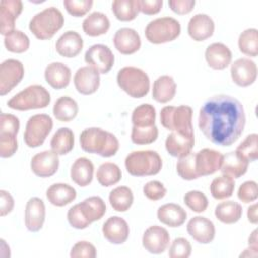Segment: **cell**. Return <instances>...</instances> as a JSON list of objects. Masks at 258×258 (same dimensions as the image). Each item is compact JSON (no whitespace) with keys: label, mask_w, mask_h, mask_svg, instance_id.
Returning <instances> with one entry per match:
<instances>
[{"label":"cell","mask_w":258,"mask_h":258,"mask_svg":"<svg viewBox=\"0 0 258 258\" xmlns=\"http://www.w3.org/2000/svg\"><path fill=\"white\" fill-rule=\"evenodd\" d=\"M176 93V84L171 76L163 75L158 77L152 86V98L161 104L168 103Z\"/></svg>","instance_id":"cell-29"},{"label":"cell","mask_w":258,"mask_h":258,"mask_svg":"<svg viewBox=\"0 0 258 258\" xmlns=\"http://www.w3.org/2000/svg\"><path fill=\"white\" fill-rule=\"evenodd\" d=\"M82 27L87 35L95 37L107 33L110 28V20L106 14L95 11L84 19Z\"/></svg>","instance_id":"cell-33"},{"label":"cell","mask_w":258,"mask_h":258,"mask_svg":"<svg viewBox=\"0 0 258 258\" xmlns=\"http://www.w3.org/2000/svg\"><path fill=\"white\" fill-rule=\"evenodd\" d=\"M4 45L6 49L13 53L25 52L30 45L28 36L21 30L14 29L4 37Z\"/></svg>","instance_id":"cell-43"},{"label":"cell","mask_w":258,"mask_h":258,"mask_svg":"<svg viewBox=\"0 0 258 258\" xmlns=\"http://www.w3.org/2000/svg\"><path fill=\"white\" fill-rule=\"evenodd\" d=\"M74 85L82 95L94 94L100 86V73L91 66L81 67L75 73Z\"/></svg>","instance_id":"cell-17"},{"label":"cell","mask_w":258,"mask_h":258,"mask_svg":"<svg viewBox=\"0 0 258 258\" xmlns=\"http://www.w3.org/2000/svg\"><path fill=\"white\" fill-rule=\"evenodd\" d=\"M49 103V92L40 85H31L14 95L7 102V106L13 110L27 111L45 108Z\"/></svg>","instance_id":"cell-6"},{"label":"cell","mask_w":258,"mask_h":258,"mask_svg":"<svg viewBox=\"0 0 258 258\" xmlns=\"http://www.w3.org/2000/svg\"><path fill=\"white\" fill-rule=\"evenodd\" d=\"M165 186L158 180H150L143 186L144 196L151 201L161 200L166 195Z\"/></svg>","instance_id":"cell-53"},{"label":"cell","mask_w":258,"mask_h":258,"mask_svg":"<svg viewBox=\"0 0 258 258\" xmlns=\"http://www.w3.org/2000/svg\"><path fill=\"white\" fill-rule=\"evenodd\" d=\"M115 48L122 54H133L141 46V38L133 28L122 27L118 29L113 37Z\"/></svg>","instance_id":"cell-20"},{"label":"cell","mask_w":258,"mask_h":258,"mask_svg":"<svg viewBox=\"0 0 258 258\" xmlns=\"http://www.w3.org/2000/svg\"><path fill=\"white\" fill-rule=\"evenodd\" d=\"M158 137V128L154 125L147 128L132 127L131 141L137 145L153 143Z\"/></svg>","instance_id":"cell-45"},{"label":"cell","mask_w":258,"mask_h":258,"mask_svg":"<svg viewBox=\"0 0 258 258\" xmlns=\"http://www.w3.org/2000/svg\"><path fill=\"white\" fill-rule=\"evenodd\" d=\"M191 119L192 109L189 106H165L160 111L161 125L165 129L173 132L195 135Z\"/></svg>","instance_id":"cell-7"},{"label":"cell","mask_w":258,"mask_h":258,"mask_svg":"<svg viewBox=\"0 0 258 258\" xmlns=\"http://www.w3.org/2000/svg\"><path fill=\"white\" fill-rule=\"evenodd\" d=\"M258 190L257 182L254 180H247L242 183L238 189V198L243 203H251L257 200Z\"/></svg>","instance_id":"cell-52"},{"label":"cell","mask_w":258,"mask_h":258,"mask_svg":"<svg viewBox=\"0 0 258 258\" xmlns=\"http://www.w3.org/2000/svg\"><path fill=\"white\" fill-rule=\"evenodd\" d=\"M0 216L4 217L6 215H8L9 213H11V211L14 208V200L12 198V196L4 190L1 189L0 190Z\"/></svg>","instance_id":"cell-57"},{"label":"cell","mask_w":258,"mask_h":258,"mask_svg":"<svg viewBox=\"0 0 258 258\" xmlns=\"http://www.w3.org/2000/svg\"><path fill=\"white\" fill-rule=\"evenodd\" d=\"M248 244L251 247H255L258 248V239H257V230H254L252 232V234L250 235L249 239H248Z\"/></svg>","instance_id":"cell-60"},{"label":"cell","mask_w":258,"mask_h":258,"mask_svg":"<svg viewBox=\"0 0 258 258\" xmlns=\"http://www.w3.org/2000/svg\"><path fill=\"white\" fill-rule=\"evenodd\" d=\"M139 12L146 15L157 14L163 5L162 0H137Z\"/></svg>","instance_id":"cell-55"},{"label":"cell","mask_w":258,"mask_h":258,"mask_svg":"<svg viewBox=\"0 0 258 258\" xmlns=\"http://www.w3.org/2000/svg\"><path fill=\"white\" fill-rule=\"evenodd\" d=\"M84 41L82 36L74 30H68L62 33L55 42L57 53L63 57H75L83 49Z\"/></svg>","instance_id":"cell-24"},{"label":"cell","mask_w":258,"mask_h":258,"mask_svg":"<svg viewBox=\"0 0 258 258\" xmlns=\"http://www.w3.org/2000/svg\"><path fill=\"white\" fill-rule=\"evenodd\" d=\"M215 31V23L212 17L205 13L194 15L187 24L188 35L196 41H204L210 38Z\"/></svg>","instance_id":"cell-22"},{"label":"cell","mask_w":258,"mask_h":258,"mask_svg":"<svg viewBox=\"0 0 258 258\" xmlns=\"http://www.w3.org/2000/svg\"><path fill=\"white\" fill-rule=\"evenodd\" d=\"M231 78L239 87H248L257 79V66L247 57L238 58L231 64Z\"/></svg>","instance_id":"cell-15"},{"label":"cell","mask_w":258,"mask_h":258,"mask_svg":"<svg viewBox=\"0 0 258 258\" xmlns=\"http://www.w3.org/2000/svg\"><path fill=\"white\" fill-rule=\"evenodd\" d=\"M185 210L174 203H168L160 206L157 210V219L164 225L171 228L180 227L186 220Z\"/></svg>","instance_id":"cell-27"},{"label":"cell","mask_w":258,"mask_h":258,"mask_svg":"<svg viewBox=\"0 0 258 258\" xmlns=\"http://www.w3.org/2000/svg\"><path fill=\"white\" fill-rule=\"evenodd\" d=\"M224 155L211 148L195 152V169L198 177L211 175L220 170Z\"/></svg>","instance_id":"cell-12"},{"label":"cell","mask_w":258,"mask_h":258,"mask_svg":"<svg viewBox=\"0 0 258 258\" xmlns=\"http://www.w3.org/2000/svg\"><path fill=\"white\" fill-rule=\"evenodd\" d=\"M85 61L95 68L100 74H107L112 69L115 57L109 46L105 44H94L85 53Z\"/></svg>","instance_id":"cell-11"},{"label":"cell","mask_w":258,"mask_h":258,"mask_svg":"<svg viewBox=\"0 0 258 258\" xmlns=\"http://www.w3.org/2000/svg\"><path fill=\"white\" fill-rule=\"evenodd\" d=\"M78 206L82 215L90 225L103 218L106 213V204L104 200L98 196L87 198L79 203Z\"/></svg>","instance_id":"cell-32"},{"label":"cell","mask_w":258,"mask_h":258,"mask_svg":"<svg viewBox=\"0 0 258 258\" xmlns=\"http://www.w3.org/2000/svg\"><path fill=\"white\" fill-rule=\"evenodd\" d=\"M257 255H258V248L249 246V248L245 249V251L240 254V257H256Z\"/></svg>","instance_id":"cell-59"},{"label":"cell","mask_w":258,"mask_h":258,"mask_svg":"<svg viewBox=\"0 0 258 258\" xmlns=\"http://www.w3.org/2000/svg\"><path fill=\"white\" fill-rule=\"evenodd\" d=\"M184 204L196 213H203L207 210L209 201L206 195L200 190H189L183 197Z\"/></svg>","instance_id":"cell-47"},{"label":"cell","mask_w":258,"mask_h":258,"mask_svg":"<svg viewBox=\"0 0 258 258\" xmlns=\"http://www.w3.org/2000/svg\"><path fill=\"white\" fill-rule=\"evenodd\" d=\"M195 145V135H187L179 132H171L165 140V148L167 152L173 156L180 158L191 152Z\"/></svg>","instance_id":"cell-23"},{"label":"cell","mask_w":258,"mask_h":258,"mask_svg":"<svg viewBox=\"0 0 258 258\" xmlns=\"http://www.w3.org/2000/svg\"><path fill=\"white\" fill-rule=\"evenodd\" d=\"M112 11L118 20L131 21L139 13L137 0H114Z\"/></svg>","instance_id":"cell-40"},{"label":"cell","mask_w":258,"mask_h":258,"mask_svg":"<svg viewBox=\"0 0 258 258\" xmlns=\"http://www.w3.org/2000/svg\"><path fill=\"white\" fill-rule=\"evenodd\" d=\"M76 189L67 183H53L46 189L48 202L56 207H63L75 201Z\"/></svg>","instance_id":"cell-31"},{"label":"cell","mask_w":258,"mask_h":258,"mask_svg":"<svg viewBox=\"0 0 258 258\" xmlns=\"http://www.w3.org/2000/svg\"><path fill=\"white\" fill-rule=\"evenodd\" d=\"M195 0H169L168 5L170 9L180 15L189 13L195 7Z\"/></svg>","instance_id":"cell-56"},{"label":"cell","mask_w":258,"mask_h":258,"mask_svg":"<svg viewBox=\"0 0 258 258\" xmlns=\"http://www.w3.org/2000/svg\"><path fill=\"white\" fill-rule=\"evenodd\" d=\"M17 134L11 132L0 131V156L8 158L14 155L18 148Z\"/></svg>","instance_id":"cell-48"},{"label":"cell","mask_w":258,"mask_h":258,"mask_svg":"<svg viewBox=\"0 0 258 258\" xmlns=\"http://www.w3.org/2000/svg\"><path fill=\"white\" fill-rule=\"evenodd\" d=\"M125 167L133 176L155 175L161 170L162 159L156 151L136 150L126 156Z\"/></svg>","instance_id":"cell-4"},{"label":"cell","mask_w":258,"mask_h":258,"mask_svg":"<svg viewBox=\"0 0 258 258\" xmlns=\"http://www.w3.org/2000/svg\"><path fill=\"white\" fill-rule=\"evenodd\" d=\"M96 177L98 182L105 187L112 186L121 180L122 172L120 167L113 162H104L97 169Z\"/></svg>","instance_id":"cell-38"},{"label":"cell","mask_w":258,"mask_h":258,"mask_svg":"<svg viewBox=\"0 0 258 258\" xmlns=\"http://www.w3.org/2000/svg\"><path fill=\"white\" fill-rule=\"evenodd\" d=\"M177 174L184 180H194L199 178L195 169V152L178 158L176 163Z\"/></svg>","instance_id":"cell-46"},{"label":"cell","mask_w":258,"mask_h":258,"mask_svg":"<svg viewBox=\"0 0 258 258\" xmlns=\"http://www.w3.org/2000/svg\"><path fill=\"white\" fill-rule=\"evenodd\" d=\"M181 31L180 23L173 17L165 16L151 20L145 27V37L153 44H161L176 39Z\"/></svg>","instance_id":"cell-8"},{"label":"cell","mask_w":258,"mask_h":258,"mask_svg":"<svg viewBox=\"0 0 258 258\" xmlns=\"http://www.w3.org/2000/svg\"><path fill=\"white\" fill-rule=\"evenodd\" d=\"M205 58L212 69L224 70L232 61V52L226 44L222 42H214L206 48Z\"/></svg>","instance_id":"cell-25"},{"label":"cell","mask_w":258,"mask_h":258,"mask_svg":"<svg viewBox=\"0 0 258 258\" xmlns=\"http://www.w3.org/2000/svg\"><path fill=\"white\" fill-rule=\"evenodd\" d=\"M23 4L20 0L0 1V31L2 35H7L15 28V20L21 14Z\"/></svg>","instance_id":"cell-19"},{"label":"cell","mask_w":258,"mask_h":258,"mask_svg":"<svg viewBox=\"0 0 258 258\" xmlns=\"http://www.w3.org/2000/svg\"><path fill=\"white\" fill-rule=\"evenodd\" d=\"M75 136L74 132L67 127H61L56 130L50 140V147L58 155H64L71 152L74 148Z\"/></svg>","instance_id":"cell-36"},{"label":"cell","mask_w":258,"mask_h":258,"mask_svg":"<svg viewBox=\"0 0 258 258\" xmlns=\"http://www.w3.org/2000/svg\"><path fill=\"white\" fill-rule=\"evenodd\" d=\"M248 166L249 161L235 150L224 155L220 170L223 174L232 178H239L247 172Z\"/></svg>","instance_id":"cell-28"},{"label":"cell","mask_w":258,"mask_h":258,"mask_svg":"<svg viewBox=\"0 0 258 258\" xmlns=\"http://www.w3.org/2000/svg\"><path fill=\"white\" fill-rule=\"evenodd\" d=\"M24 67L21 61L8 58L0 64V95L4 96L14 89L23 79Z\"/></svg>","instance_id":"cell-10"},{"label":"cell","mask_w":258,"mask_h":258,"mask_svg":"<svg viewBox=\"0 0 258 258\" xmlns=\"http://www.w3.org/2000/svg\"><path fill=\"white\" fill-rule=\"evenodd\" d=\"M170 242V236L167 230L160 226H150L145 230L142 236V246L151 254L163 253Z\"/></svg>","instance_id":"cell-13"},{"label":"cell","mask_w":258,"mask_h":258,"mask_svg":"<svg viewBox=\"0 0 258 258\" xmlns=\"http://www.w3.org/2000/svg\"><path fill=\"white\" fill-rule=\"evenodd\" d=\"M155 108L150 104H142L133 110L131 121L134 127L147 128L155 125Z\"/></svg>","instance_id":"cell-39"},{"label":"cell","mask_w":258,"mask_h":258,"mask_svg":"<svg viewBox=\"0 0 258 258\" xmlns=\"http://www.w3.org/2000/svg\"><path fill=\"white\" fill-rule=\"evenodd\" d=\"M64 18L60 10L51 6L36 13L29 21V30L32 34L40 39L46 40L63 26Z\"/></svg>","instance_id":"cell-3"},{"label":"cell","mask_w":258,"mask_h":258,"mask_svg":"<svg viewBox=\"0 0 258 258\" xmlns=\"http://www.w3.org/2000/svg\"><path fill=\"white\" fill-rule=\"evenodd\" d=\"M243 214L242 206L234 201H225L216 206L215 216L224 224L237 223Z\"/></svg>","instance_id":"cell-34"},{"label":"cell","mask_w":258,"mask_h":258,"mask_svg":"<svg viewBox=\"0 0 258 258\" xmlns=\"http://www.w3.org/2000/svg\"><path fill=\"white\" fill-rule=\"evenodd\" d=\"M67 218H68L69 224L75 229L83 230V229H86L90 226V224L86 221V219L82 215L78 204H76L75 206H73L72 208L69 209L68 214H67Z\"/></svg>","instance_id":"cell-54"},{"label":"cell","mask_w":258,"mask_h":258,"mask_svg":"<svg viewBox=\"0 0 258 258\" xmlns=\"http://www.w3.org/2000/svg\"><path fill=\"white\" fill-rule=\"evenodd\" d=\"M188 235L198 243L209 244L215 239L216 229L214 223L206 217L196 216L191 218L186 226Z\"/></svg>","instance_id":"cell-16"},{"label":"cell","mask_w":258,"mask_h":258,"mask_svg":"<svg viewBox=\"0 0 258 258\" xmlns=\"http://www.w3.org/2000/svg\"><path fill=\"white\" fill-rule=\"evenodd\" d=\"M94 2L92 0H64L63 6L68 13L75 17H81L87 14Z\"/></svg>","instance_id":"cell-50"},{"label":"cell","mask_w":258,"mask_h":258,"mask_svg":"<svg viewBox=\"0 0 258 258\" xmlns=\"http://www.w3.org/2000/svg\"><path fill=\"white\" fill-rule=\"evenodd\" d=\"M94 164L87 157L77 158L71 167V178L79 186H87L93 180Z\"/></svg>","instance_id":"cell-30"},{"label":"cell","mask_w":258,"mask_h":258,"mask_svg":"<svg viewBox=\"0 0 258 258\" xmlns=\"http://www.w3.org/2000/svg\"><path fill=\"white\" fill-rule=\"evenodd\" d=\"M118 86L132 98L145 97L150 89L148 75L136 67H124L117 74Z\"/></svg>","instance_id":"cell-5"},{"label":"cell","mask_w":258,"mask_h":258,"mask_svg":"<svg viewBox=\"0 0 258 258\" xmlns=\"http://www.w3.org/2000/svg\"><path fill=\"white\" fill-rule=\"evenodd\" d=\"M236 151L247 161H255L258 157V135L252 133L246 136V138L238 145Z\"/></svg>","instance_id":"cell-44"},{"label":"cell","mask_w":258,"mask_h":258,"mask_svg":"<svg viewBox=\"0 0 258 258\" xmlns=\"http://www.w3.org/2000/svg\"><path fill=\"white\" fill-rule=\"evenodd\" d=\"M102 233L104 238L111 244L120 245L127 241L130 233L128 223L121 217L113 216L103 224Z\"/></svg>","instance_id":"cell-18"},{"label":"cell","mask_w":258,"mask_h":258,"mask_svg":"<svg viewBox=\"0 0 258 258\" xmlns=\"http://www.w3.org/2000/svg\"><path fill=\"white\" fill-rule=\"evenodd\" d=\"M53 122L46 114H36L31 116L26 123L24 131V142L30 148H35L43 144L50 133Z\"/></svg>","instance_id":"cell-9"},{"label":"cell","mask_w":258,"mask_h":258,"mask_svg":"<svg viewBox=\"0 0 258 258\" xmlns=\"http://www.w3.org/2000/svg\"><path fill=\"white\" fill-rule=\"evenodd\" d=\"M247 218L248 221L252 224H257L258 217H257V204H253L248 208L247 212Z\"/></svg>","instance_id":"cell-58"},{"label":"cell","mask_w":258,"mask_h":258,"mask_svg":"<svg viewBox=\"0 0 258 258\" xmlns=\"http://www.w3.org/2000/svg\"><path fill=\"white\" fill-rule=\"evenodd\" d=\"M239 50L248 55L255 57L258 54V30L256 28L245 29L238 38Z\"/></svg>","instance_id":"cell-42"},{"label":"cell","mask_w":258,"mask_h":258,"mask_svg":"<svg viewBox=\"0 0 258 258\" xmlns=\"http://www.w3.org/2000/svg\"><path fill=\"white\" fill-rule=\"evenodd\" d=\"M71 69L62 62H51L47 64L44 70L45 81L51 88L56 90L68 87L71 81Z\"/></svg>","instance_id":"cell-26"},{"label":"cell","mask_w":258,"mask_h":258,"mask_svg":"<svg viewBox=\"0 0 258 258\" xmlns=\"http://www.w3.org/2000/svg\"><path fill=\"white\" fill-rule=\"evenodd\" d=\"M59 166L58 154L53 150H44L36 153L30 161L32 172L39 177H50L56 173Z\"/></svg>","instance_id":"cell-14"},{"label":"cell","mask_w":258,"mask_h":258,"mask_svg":"<svg viewBox=\"0 0 258 258\" xmlns=\"http://www.w3.org/2000/svg\"><path fill=\"white\" fill-rule=\"evenodd\" d=\"M52 112L56 120L60 122H70L78 115V103L69 96H62L55 101Z\"/></svg>","instance_id":"cell-35"},{"label":"cell","mask_w":258,"mask_h":258,"mask_svg":"<svg viewBox=\"0 0 258 258\" xmlns=\"http://www.w3.org/2000/svg\"><path fill=\"white\" fill-rule=\"evenodd\" d=\"M234 189H235L234 178L225 174L214 178L210 185L211 195L216 200H224L232 197Z\"/></svg>","instance_id":"cell-41"},{"label":"cell","mask_w":258,"mask_h":258,"mask_svg":"<svg viewBox=\"0 0 258 258\" xmlns=\"http://www.w3.org/2000/svg\"><path fill=\"white\" fill-rule=\"evenodd\" d=\"M191 245L185 238H175L169 246L168 256L170 258H187L191 254Z\"/></svg>","instance_id":"cell-49"},{"label":"cell","mask_w":258,"mask_h":258,"mask_svg":"<svg viewBox=\"0 0 258 258\" xmlns=\"http://www.w3.org/2000/svg\"><path fill=\"white\" fill-rule=\"evenodd\" d=\"M80 144L84 151L102 157L115 155L120 146L118 138L113 133L98 127L83 130L80 134Z\"/></svg>","instance_id":"cell-2"},{"label":"cell","mask_w":258,"mask_h":258,"mask_svg":"<svg viewBox=\"0 0 258 258\" xmlns=\"http://www.w3.org/2000/svg\"><path fill=\"white\" fill-rule=\"evenodd\" d=\"M70 256L72 258H95L97 256V250L92 243L79 241L72 247Z\"/></svg>","instance_id":"cell-51"},{"label":"cell","mask_w":258,"mask_h":258,"mask_svg":"<svg viewBox=\"0 0 258 258\" xmlns=\"http://www.w3.org/2000/svg\"><path fill=\"white\" fill-rule=\"evenodd\" d=\"M133 192L128 186H117L109 195L110 205L117 212L128 211L133 204Z\"/></svg>","instance_id":"cell-37"},{"label":"cell","mask_w":258,"mask_h":258,"mask_svg":"<svg viewBox=\"0 0 258 258\" xmlns=\"http://www.w3.org/2000/svg\"><path fill=\"white\" fill-rule=\"evenodd\" d=\"M45 220V206L41 199L30 198L25 206L24 222L26 229L30 232H38Z\"/></svg>","instance_id":"cell-21"},{"label":"cell","mask_w":258,"mask_h":258,"mask_svg":"<svg viewBox=\"0 0 258 258\" xmlns=\"http://www.w3.org/2000/svg\"><path fill=\"white\" fill-rule=\"evenodd\" d=\"M245 124L244 107L232 96H213L200 109L199 128L214 144L232 145L242 135Z\"/></svg>","instance_id":"cell-1"}]
</instances>
